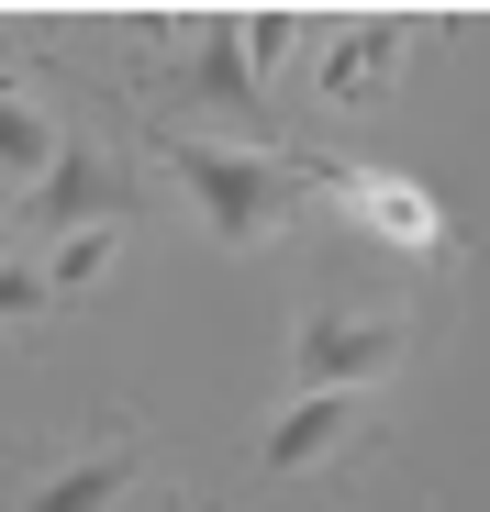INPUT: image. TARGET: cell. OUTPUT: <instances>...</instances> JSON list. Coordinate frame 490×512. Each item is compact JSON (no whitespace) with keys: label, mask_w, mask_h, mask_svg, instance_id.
Masks as SVG:
<instances>
[{"label":"cell","mask_w":490,"mask_h":512,"mask_svg":"<svg viewBox=\"0 0 490 512\" xmlns=\"http://www.w3.org/2000/svg\"><path fill=\"white\" fill-rule=\"evenodd\" d=\"M156 156L179 167V190H190V212H201V234L212 245H268L301 201H312V156H290V145H223V134H156Z\"/></svg>","instance_id":"6da1fadb"},{"label":"cell","mask_w":490,"mask_h":512,"mask_svg":"<svg viewBox=\"0 0 490 512\" xmlns=\"http://www.w3.org/2000/svg\"><path fill=\"white\" fill-rule=\"evenodd\" d=\"M401 357H413V323L379 312V301H323L290 334V379L301 390H357L368 401L379 379H401Z\"/></svg>","instance_id":"7a4b0ae2"},{"label":"cell","mask_w":490,"mask_h":512,"mask_svg":"<svg viewBox=\"0 0 490 512\" xmlns=\"http://www.w3.org/2000/svg\"><path fill=\"white\" fill-rule=\"evenodd\" d=\"M312 201H335L346 223H368L390 256H457L446 234V201L424 179H401V167H357V156H312Z\"/></svg>","instance_id":"3957f363"},{"label":"cell","mask_w":490,"mask_h":512,"mask_svg":"<svg viewBox=\"0 0 490 512\" xmlns=\"http://www.w3.org/2000/svg\"><path fill=\"white\" fill-rule=\"evenodd\" d=\"M134 212V167L112 156V145H90V134H67V156L45 167V179L23 190V212L12 223H45V234H90V223H123Z\"/></svg>","instance_id":"277c9868"},{"label":"cell","mask_w":490,"mask_h":512,"mask_svg":"<svg viewBox=\"0 0 490 512\" xmlns=\"http://www.w3.org/2000/svg\"><path fill=\"white\" fill-rule=\"evenodd\" d=\"M401 67H413V23H346V34H323L312 90L335 101V112H368V101L401 90Z\"/></svg>","instance_id":"5b68a950"},{"label":"cell","mask_w":490,"mask_h":512,"mask_svg":"<svg viewBox=\"0 0 490 512\" xmlns=\"http://www.w3.org/2000/svg\"><path fill=\"white\" fill-rule=\"evenodd\" d=\"M346 435H357V390H301L268 435H257V468H268V479H312L323 457H346Z\"/></svg>","instance_id":"8992f818"},{"label":"cell","mask_w":490,"mask_h":512,"mask_svg":"<svg viewBox=\"0 0 490 512\" xmlns=\"http://www.w3.org/2000/svg\"><path fill=\"white\" fill-rule=\"evenodd\" d=\"M134 468H145L134 446H90V457H67V468H45V479H34V490H23L12 512H112V501L134 490Z\"/></svg>","instance_id":"52a82bcc"},{"label":"cell","mask_w":490,"mask_h":512,"mask_svg":"<svg viewBox=\"0 0 490 512\" xmlns=\"http://www.w3.org/2000/svg\"><path fill=\"white\" fill-rule=\"evenodd\" d=\"M179 90H190V101H212V112H234V123H257V67H245V23H201V45H190V67H179Z\"/></svg>","instance_id":"ba28073f"},{"label":"cell","mask_w":490,"mask_h":512,"mask_svg":"<svg viewBox=\"0 0 490 512\" xmlns=\"http://www.w3.org/2000/svg\"><path fill=\"white\" fill-rule=\"evenodd\" d=\"M56 156H67V123L23 90V78H0V179H12V190H34Z\"/></svg>","instance_id":"9c48e42d"},{"label":"cell","mask_w":490,"mask_h":512,"mask_svg":"<svg viewBox=\"0 0 490 512\" xmlns=\"http://www.w3.org/2000/svg\"><path fill=\"white\" fill-rule=\"evenodd\" d=\"M112 268H123V223H90V234H56L45 245V290L56 301H90Z\"/></svg>","instance_id":"30bf717a"},{"label":"cell","mask_w":490,"mask_h":512,"mask_svg":"<svg viewBox=\"0 0 490 512\" xmlns=\"http://www.w3.org/2000/svg\"><path fill=\"white\" fill-rule=\"evenodd\" d=\"M245 23V67H257V90L290 67V45H301V12H234Z\"/></svg>","instance_id":"8fae6325"},{"label":"cell","mask_w":490,"mask_h":512,"mask_svg":"<svg viewBox=\"0 0 490 512\" xmlns=\"http://www.w3.org/2000/svg\"><path fill=\"white\" fill-rule=\"evenodd\" d=\"M34 312H56L45 256H0V323H34Z\"/></svg>","instance_id":"7c38bea8"},{"label":"cell","mask_w":490,"mask_h":512,"mask_svg":"<svg viewBox=\"0 0 490 512\" xmlns=\"http://www.w3.org/2000/svg\"><path fill=\"white\" fill-rule=\"evenodd\" d=\"M0 256H12V223H0Z\"/></svg>","instance_id":"4fadbf2b"}]
</instances>
